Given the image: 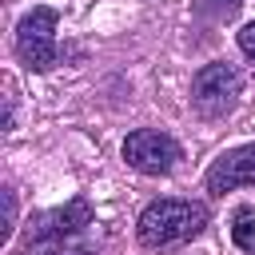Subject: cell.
Wrapping results in <instances>:
<instances>
[{
  "label": "cell",
  "mask_w": 255,
  "mask_h": 255,
  "mask_svg": "<svg viewBox=\"0 0 255 255\" xmlns=\"http://www.w3.org/2000/svg\"><path fill=\"white\" fill-rule=\"evenodd\" d=\"M96 251V215L88 199H72L56 211L36 215L24 239V255H92Z\"/></svg>",
  "instance_id": "1"
},
{
  "label": "cell",
  "mask_w": 255,
  "mask_h": 255,
  "mask_svg": "<svg viewBox=\"0 0 255 255\" xmlns=\"http://www.w3.org/2000/svg\"><path fill=\"white\" fill-rule=\"evenodd\" d=\"M207 227V207L191 199H155L139 215V243L143 247H171L195 239Z\"/></svg>",
  "instance_id": "2"
},
{
  "label": "cell",
  "mask_w": 255,
  "mask_h": 255,
  "mask_svg": "<svg viewBox=\"0 0 255 255\" xmlns=\"http://www.w3.org/2000/svg\"><path fill=\"white\" fill-rule=\"evenodd\" d=\"M239 92H243V76H239V68L227 64V60L199 68L195 80H191V104H195V112L207 116V120L227 116V112L239 104Z\"/></svg>",
  "instance_id": "3"
},
{
  "label": "cell",
  "mask_w": 255,
  "mask_h": 255,
  "mask_svg": "<svg viewBox=\"0 0 255 255\" xmlns=\"http://www.w3.org/2000/svg\"><path fill=\"white\" fill-rule=\"evenodd\" d=\"M56 8H48V4H40V8H32L20 24H16V56H20V64L28 68V72H48V68H56Z\"/></svg>",
  "instance_id": "4"
},
{
  "label": "cell",
  "mask_w": 255,
  "mask_h": 255,
  "mask_svg": "<svg viewBox=\"0 0 255 255\" xmlns=\"http://www.w3.org/2000/svg\"><path fill=\"white\" fill-rule=\"evenodd\" d=\"M124 159L143 171V175H167L175 163H179V143L167 135V131H155V128H139L124 139Z\"/></svg>",
  "instance_id": "5"
},
{
  "label": "cell",
  "mask_w": 255,
  "mask_h": 255,
  "mask_svg": "<svg viewBox=\"0 0 255 255\" xmlns=\"http://www.w3.org/2000/svg\"><path fill=\"white\" fill-rule=\"evenodd\" d=\"M251 183H255V143L235 147V151L219 155L207 167V191L211 195H223V191H235V187H251Z\"/></svg>",
  "instance_id": "6"
},
{
  "label": "cell",
  "mask_w": 255,
  "mask_h": 255,
  "mask_svg": "<svg viewBox=\"0 0 255 255\" xmlns=\"http://www.w3.org/2000/svg\"><path fill=\"white\" fill-rule=\"evenodd\" d=\"M231 239L239 251H255V211H239L231 223Z\"/></svg>",
  "instance_id": "7"
},
{
  "label": "cell",
  "mask_w": 255,
  "mask_h": 255,
  "mask_svg": "<svg viewBox=\"0 0 255 255\" xmlns=\"http://www.w3.org/2000/svg\"><path fill=\"white\" fill-rule=\"evenodd\" d=\"M243 0H195V12L203 20H231Z\"/></svg>",
  "instance_id": "8"
},
{
  "label": "cell",
  "mask_w": 255,
  "mask_h": 255,
  "mask_svg": "<svg viewBox=\"0 0 255 255\" xmlns=\"http://www.w3.org/2000/svg\"><path fill=\"white\" fill-rule=\"evenodd\" d=\"M12 227H16V195L12 187H4V239L12 235Z\"/></svg>",
  "instance_id": "9"
},
{
  "label": "cell",
  "mask_w": 255,
  "mask_h": 255,
  "mask_svg": "<svg viewBox=\"0 0 255 255\" xmlns=\"http://www.w3.org/2000/svg\"><path fill=\"white\" fill-rule=\"evenodd\" d=\"M239 48L255 60V20H251V24H243V32H239Z\"/></svg>",
  "instance_id": "10"
}]
</instances>
